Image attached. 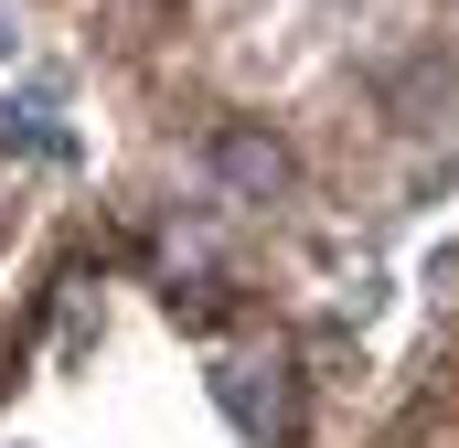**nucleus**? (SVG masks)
<instances>
[{
	"mask_svg": "<svg viewBox=\"0 0 459 448\" xmlns=\"http://www.w3.org/2000/svg\"><path fill=\"white\" fill-rule=\"evenodd\" d=\"M225 182L235 193H278V150L267 139H225Z\"/></svg>",
	"mask_w": 459,
	"mask_h": 448,
	"instance_id": "f257e3e1",
	"label": "nucleus"
}]
</instances>
